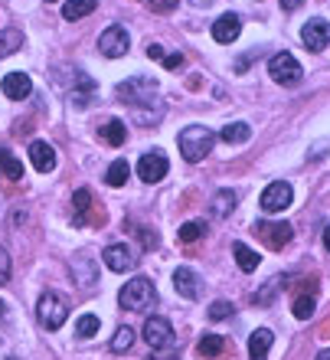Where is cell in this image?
I'll use <instances>...</instances> for the list:
<instances>
[{
  "instance_id": "6da1fadb",
  "label": "cell",
  "mask_w": 330,
  "mask_h": 360,
  "mask_svg": "<svg viewBox=\"0 0 330 360\" xmlns=\"http://www.w3.org/2000/svg\"><path fill=\"white\" fill-rule=\"evenodd\" d=\"M177 144H180V154H183L190 164H197V161H203V158L213 151L216 134H213V128H206V124H190V128L180 131Z\"/></svg>"
},
{
  "instance_id": "7a4b0ae2",
  "label": "cell",
  "mask_w": 330,
  "mask_h": 360,
  "mask_svg": "<svg viewBox=\"0 0 330 360\" xmlns=\"http://www.w3.org/2000/svg\"><path fill=\"white\" fill-rule=\"evenodd\" d=\"M118 302H121L124 311H147L154 302H157V288H154L151 278H131V282L124 285L121 292H118Z\"/></svg>"
},
{
  "instance_id": "3957f363",
  "label": "cell",
  "mask_w": 330,
  "mask_h": 360,
  "mask_svg": "<svg viewBox=\"0 0 330 360\" xmlns=\"http://www.w3.org/2000/svg\"><path fill=\"white\" fill-rule=\"evenodd\" d=\"M37 318H39V324H43L46 331H59V328L66 324V318H69L66 298L56 295V292H43L39 295V304H37Z\"/></svg>"
},
{
  "instance_id": "277c9868",
  "label": "cell",
  "mask_w": 330,
  "mask_h": 360,
  "mask_svg": "<svg viewBox=\"0 0 330 360\" xmlns=\"http://www.w3.org/2000/svg\"><path fill=\"white\" fill-rule=\"evenodd\" d=\"M268 76H272L278 86H298L304 76V69L291 53H275V56L268 59Z\"/></svg>"
},
{
  "instance_id": "5b68a950",
  "label": "cell",
  "mask_w": 330,
  "mask_h": 360,
  "mask_svg": "<svg viewBox=\"0 0 330 360\" xmlns=\"http://www.w3.org/2000/svg\"><path fill=\"white\" fill-rule=\"evenodd\" d=\"M144 341H147V347H151V351H173L177 338H173V328H170L167 318L151 314V318L144 321Z\"/></svg>"
},
{
  "instance_id": "8992f818",
  "label": "cell",
  "mask_w": 330,
  "mask_h": 360,
  "mask_svg": "<svg viewBox=\"0 0 330 360\" xmlns=\"http://www.w3.org/2000/svg\"><path fill=\"white\" fill-rule=\"evenodd\" d=\"M114 92H118V98L128 105H144V102H151V95L157 92V79L134 76V79H128V82H121Z\"/></svg>"
},
{
  "instance_id": "52a82bcc",
  "label": "cell",
  "mask_w": 330,
  "mask_h": 360,
  "mask_svg": "<svg viewBox=\"0 0 330 360\" xmlns=\"http://www.w3.org/2000/svg\"><path fill=\"white\" fill-rule=\"evenodd\" d=\"M294 200V190L288 180H275V184H268V187L262 190V200H258V207L265 210V213H282V210L291 207Z\"/></svg>"
},
{
  "instance_id": "ba28073f",
  "label": "cell",
  "mask_w": 330,
  "mask_h": 360,
  "mask_svg": "<svg viewBox=\"0 0 330 360\" xmlns=\"http://www.w3.org/2000/svg\"><path fill=\"white\" fill-rule=\"evenodd\" d=\"M128 46H131V37H128V30L124 27H108L98 37V49H102V56H108V59H118V56H124L128 53Z\"/></svg>"
},
{
  "instance_id": "9c48e42d",
  "label": "cell",
  "mask_w": 330,
  "mask_h": 360,
  "mask_svg": "<svg viewBox=\"0 0 330 360\" xmlns=\"http://www.w3.org/2000/svg\"><path fill=\"white\" fill-rule=\"evenodd\" d=\"M170 171L167 164V154L164 151H147L141 154V161H138V177L144 180V184H157V180H164Z\"/></svg>"
},
{
  "instance_id": "30bf717a",
  "label": "cell",
  "mask_w": 330,
  "mask_h": 360,
  "mask_svg": "<svg viewBox=\"0 0 330 360\" xmlns=\"http://www.w3.org/2000/svg\"><path fill=\"white\" fill-rule=\"evenodd\" d=\"M102 259L112 272H134V269H138V259H134V252L124 246V243H112V246L102 252Z\"/></svg>"
},
{
  "instance_id": "8fae6325",
  "label": "cell",
  "mask_w": 330,
  "mask_h": 360,
  "mask_svg": "<svg viewBox=\"0 0 330 360\" xmlns=\"http://www.w3.org/2000/svg\"><path fill=\"white\" fill-rule=\"evenodd\" d=\"M301 39H304V46L314 49V53L327 49V43H330V23H327V20H321V17L308 20V23H304V30H301Z\"/></svg>"
},
{
  "instance_id": "7c38bea8",
  "label": "cell",
  "mask_w": 330,
  "mask_h": 360,
  "mask_svg": "<svg viewBox=\"0 0 330 360\" xmlns=\"http://www.w3.org/2000/svg\"><path fill=\"white\" fill-rule=\"evenodd\" d=\"M255 233L265 239V246L282 249V246H288V243H291L294 229L288 226V223H268V219H262V223H255Z\"/></svg>"
},
{
  "instance_id": "4fadbf2b",
  "label": "cell",
  "mask_w": 330,
  "mask_h": 360,
  "mask_svg": "<svg viewBox=\"0 0 330 360\" xmlns=\"http://www.w3.org/2000/svg\"><path fill=\"white\" fill-rule=\"evenodd\" d=\"M239 33H242V17L239 13H223V17L213 23V39L216 43H232V39H239Z\"/></svg>"
},
{
  "instance_id": "5bb4252c",
  "label": "cell",
  "mask_w": 330,
  "mask_h": 360,
  "mask_svg": "<svg viewBox=\"0 0 330 360\" xmlns=\"http://www.w3.org/2000/svg\"><path fill=\"white\" fill-rule=\"evenodd\" d=\"M0 92L7 95V98H13V102H20V98H27L33 92V82H29L27 72H7L4 82H0Z\"/></svg>"
},
{
  "instance_id": "9a60e30c",
  "label": "cell",
  "mask_w": 330,
  "mask_h": 360,
  "mask_svg": "<svg viewBox=\"0 0 330 360\" xmlns=\"http://www.w3.org/2000/svg\"><path fill=\"white\" fill-rule=\"evenodd\" d=\"M29 164H33L39 174L56 171V151H53V144H46V141L29 144Z\"/></svg>"
},
{
  "instance_id": "2e32d148",
  "label": "cell",
  "mask_w": 330,
  "mask_h": 360,
  "mask_svg": "<svg viewBox=\"0 0 330 360\" xmlns=\"http://www.w3.org/2000/svg\"><path fill=\"white\" fill-rule=\"evenodd\" d=\"M173 288H177L183 298H190V302H197L199 298V275L193 272V269L180 266L177 272H173Z\"/></svg>"
},
{
  "instance_id": "e0dca14e",
  "label": "cell",
  "mask_w": 330,
  "mask_h": 360,
  "mask_svg": "<svg viewBox=\"0 0 330 360\" xmlns=\"http://www.w3.org/2000/svg\"><path fill=\"white\" fill-rule=\"evenodd\" d=\"M69 269H72V278H76L82 288H92V285L98 282V269H95V262L88 256H76L69 262Z\"/></svg>"
},
{
  "instance_id": "ac0fdd59",
  "label": "cell",
  "mask_w": 330,
  "mask_h": 360,
  "mask_svg": "<svg viewBox=\"0 0 330 360\" xmlns=\"http://www.w3.org/2000/svg\"><path fill=\"white\" fill-rule=\"evenodd\" d=\"M272 344H275V334L268 331V328L252 331V338H249V357H252V360H268Z\"/></svg>"
},
{
  "instance_id": "d6986e66",
  "label": "cell",
  "mask_w": 330,
  "mask_h": 360,
  "mask_svg": "<svg viewBox=\"0 0 330 360\" xmlns=\"http://www.w3.org/2000/svg\"><path fill=\"white\" fill-rule=\"evenodd\" d=\"M223 351H226V338H219V334H203L197 344V354L199 357H209V360H216Z\"/></svg>"
},
{
  "instance_id": "ffe728a7",
  "label": "cell",
  "mask_w": 330,
  "mask_h": 360,
  "mask_svg": "<svg viewBox=\"0 0 330 360\" xmlns=\"http://www.w3.org/2000/svg\"><path fill=\"white\" fill-rule=\"evenodd\" d=\"M98 134H102V141L118 148V144H124V138H128V128H124V122H118V118H108V122L98 128Z\"/></svg>"
},
{
  "instance_id": "44dd1931",
  "label": "cell",
  "mask_w": 330,
  "mask_h": 360,
  "mask_svg": "<svg viewBox=\"0 0 330 360\" xmlns=\"http://www.w3.org/2000/svg\"><path fill=\"white\" fill-rule=\"evenodd\" d=\"M219 138H223L226 144H246L249 138H252V128H249L246 122H232L219 131Z\"/></svg>"
},
{
  "instance_id": "7402d4cb",
  "label": "cell",
  "mask_w": 330,
  "mask_h": 360,
  "mask_svg": "<svg viewBox=\"0 0 330 360\" xmlns=\"http://www.w3.org/2000/svg\"><path fill=\"white\" fill-rule=\"evenodd\" d=\"M0 177L4 180H23V164H20L10 151H4V148H0Z\"/></svg>"
},
{
  "instance_id": "603a6c76",
  "label": "cell",
  "mask_w": 330,
  "mask_h": 360,
  "mask_svg": "<svg viewBox=\"0 0 330 360\" xmlns=\"http://www.w3.org/2000/svg\"><path fill=\"white\" fill-rule=\"evenodd\" d=\"M232 256H236V262H239V269H242V272H255V269H258V262H262V259H258V252H252L246 243H236V246H232Z\"/></svg>"
},
{
  "instance_id": "cb8c5ba5",
  "label": "cell",
  "mask_w": 330,
  "mask_h": 360,
  "mask_svg": "<svg viewBox=\"0 0 330 360\" xmlns=\"http://www.w3.org/2000/svg\"><path fill=\"white\" fill-rule=\"evenodd\" d=\"M20 46H23V33L20 30H0V59L13 56Z\"/></svg>"
},
{
  "instance_id": "d4e9b609",
  "label": "cell",
  "mask_w": 330,
  "mask_h": 360,
  "mask_svg": "<svg viewBox=\"0 0 330 360\" xmlns=\"http://www.w3.org/2000/svg\"><path fill=\"white\" fill-rule=\"evenodd\" d=\"M95 7H98V0H66L62 17L66 20H82V17H88Z\"/></svg>"
},
{
  "instance_id": "484cf974",
  "label": "cell",
  "mask_w": 330,
  "mask_h": 360,
  "mask_svg": "<svg viewBox=\"0 0 330 360\" xmlns=\"http://www.w3.org/2000/svg\"><path fill=\"white\" fill-rule=\"evenodd\" d=\"M232 210H236V193L226 187L216 190V197H213V213H216V217H229Z\"/></svg>"
},
{
  "instance_id": "4316f807",
  "label": "cell",
  "mask_w": 330,
  "mask_h": 360,
  "mask_svg": "<svg viewBox=\"0 0 330 360\" xmlns=\"http://www.w3.org/2000/svg\"><path fill=\"white\" fill-rule=\"evenodd\" d=\"M88 207H92V190H76L72 193V219L76 223H85V213H88Z\"/></svg>"
},
{
  "instance_id": "83f0119b",
  "label": "cell",
  "mask_w": 330,
  "mask_h": 360,
  "mask_svg": "<svg viewBox=\"0 0 330 360\" xmlns=\"http://www.w3.org/2000/svg\"><path fill=\"white\" fill-rule=\"evenodd\" d=\"M131 177V167H128V161L124 158H118V161L108 167V174H105V180L112 184V187H124V180Z\"/></svg>"
},
{
  "instance_id": "f1b7e54d",
  "label": "cell",
  "mask_w": 330,
  "mask_h": 360,
  "mask_svg": "<svg viewBox=\"0 0 330 360\" xmlns=\"http://www.w3.org/2000/svg\"><path fill=\"white\" fill-rule=\"evenodd\" d=\"M131 344H134V331L131 328H118L112 338V354H128L131 351Z\"/></svg>"
},
{
  "instance_id": "f546056e",
  "label": "cell",
  "mask_w": 330,
  "mask_h": 360,
  "mask_svg": "<svg viewBox=\"0 0 330 360\" xmlns=\"http://www.w3.org/2000/svg\"><path fill=\"white\" fill-rule=\"evenodd\" d=\"M98 328H102V321H98L95 314H82V318L76 321V334H79V338H95V334H98Z\"/></svg>"
},
{
  "instance_id": "4dcf8cb0",
  "label": "cell",
  "mask_w": 330,
  "mask_h": 360,
  "mask_svg": "<svg viewBox=\"0 0 330 360\" xmlns=\"http://www.w3.org/2000/svg\"><path fill=\"white\" fill-rule=\"evenodd\" d=\"M203 233H206V226H203V223H197V219H193V223H183V226H180V243H197L199 236H203Z\"/></svg>"
},
{
  "instance_id": "1f68e13d",
  "label": "cell",
  "mask_w": 330,
  "mask_h": 360,
  "mask_svg": "<svg viewBox=\"0 0 330 360\" xmlns=\"http://www.w3.org/2000/svg\"><path fill=\"white\" fill-rule=\"evenodd\" d=\"M278 288H284V278H272V282H265V288L255 295V304H268V302H272V295L278 292Z\"/></svg>"
},
{
  "instance_id": "d6a6232c",
  "label": "cell",
  "mask_w": 330,
  "mask_h": 360,
  "mask_svg": "<svg viewBox=\"0 0 330 360\" xmlns=\"http://www.w3.org/2000/svg\"><path fill=\"white\" fill-rule=\"evenodd\" d=\"M311 314H314V298H311V295H308V298H298V302H294V318L308 321Z\"/></svg>"
},
{
  "instance_id": "836d02e7",
  "label": "cell",
  "mask_w": 330,
  "mask_h": 360,
  "mask_svg": "<svg viewBox=\"0 0 330 360\" xmlns=\"http://www.w3.org/2000/svg\"><path fill=\"white\" fill-rule=\"evenodd\" d=\"M229 314H232V304L229 302H213L209 304V318H213V321H223V318H229Z\"/></svg>"
},
{
  "instance_id": "e575fe53",
  "label": "cell",
  "mask_w": 330,
  "mask_h": 360,
  "mask_svg": "<svg viewBox=\"0 0 330 360\" xmlns=\"http://www.w3.org/2000/svg\"><path fill=\"white\" fill-rule=\"evenodd\" d=\"M10 272H13V262H10L7 249L0 246V285H7V282H10Z\"/></svg>"
},
{
  "instance_id": "d590c367",
  "label": "cell",
  "mask_w": 330,
  "mask_h": 360,
  "mask_svg": "<svg viewBox=\"0 0 330 360\" xmlns=\"http://www.w3.org/2000/svg\"><path fill=\"white\" fill-rule=\"evenodd\" d=\"M147 7L157 10V13H170V10L177 7V0H147Z\"/></svg>"
},
{
  "instance_id": "8d00e7d4",
  "label": "cell",
  "mask_w": 330,
  "mask_h": 360,
  "mask_svg": "<svg viewBox=\"0 0 330 360\" xmlns=\"http://www.w3.org/2000/svg\"><path fill=\"white\" fill-rule=\"evenodd\" d=\"M161 63H164V69H177V66H183V56H180V53H170V56H164Z\"/></svg>"
},
{
  "instance_id": "74e56055",
  "label": "cell",
  "mask_w": 330,
  "mask_h": 360,
  "mask_svg": "<svg viewBox=\"0 0 330 360\" xmlns=\"http://www.w3.org/2000/svg\"><path fill=\"white\" fill-rule=\"evenodd\" d=\"M147 360H177V351H154Z\"/></svg>"
},
{
  "instance_id": "f35d334b",
  "label": "cell",
  "mask_w": 330,
  "mask_h": 360,
  "mask_svg": "<svg viewBox=\"0 0 330 360\" xmlns=\"http://www.w3.org/2000/svg\"><path fill=\"white\" fill-rule=\"evenodd\" d=\"M147 56H151V59H164V46L151 43V46H147Z\"/></svg>"
},
{
  "instance_id": "ab89813d",
  "label": "cell",
  "mask_w": 330,
  "mask_h": 360,
  "mask_svg": "<svg viewBox=\"0 0 330 360\" xmlns=\"http://www.w3.org/2000/svg\"><path fill=\"white\" fill-rule=\"evenodd\" d=\"M301 4H304V0H282V7H284V10H298Z\"/></svg>"
},
{
  "instance_id": "60d3db41",
  "label": "cell",
  "mask_w": 330,
  "mask_h": 360,
  "mask_svg": "<svg viewBox=\"0 0 330 360\" xmlns=\"http://www.w3.org/2000/svg\"><path fill=\"white\" fill-rule=\"evenodd\" d=\"M190 4H193V7H209L213 0H190Z\"/></svg>"
},
{
  "instance_id": "b9f144b4",
  "label": "cell",
  "mask_w": 330,
  "mask_h": 360,
  "mask_svg": "<svg viewBox=\"0 0 330 360\" xmlns=\"http://www.w3.org/2000/svg\"><path fill=\"white\" fill-rule=\"evenodd\" d=\"M324 246H327V252H330V226L324 229Z\"/></svg>"
},
{
  "instance_id": "7bdbcfd3",
  "label": "cell",
  "mask_w": 330,
  "mask_h": 360,
  "mask_svg": "<svg viewBox=\"0 0 330 360\" xmlns=\"http://www.w3.org/2000/svg\"><path fill=\"white\" fill-rule=\"evenodd\" d=\"M317 360H330V347H327V351H321V354H317Z\"/></svg>"
},
{
  "instance_id": "ee69618b",
  "label": "cell",
  "mask_w": 330,
  "mask_h": 360,
  "mask_svg": "<svg viewBox=\"0 0 330 360\" xmlns=\"http://www.w3.org/2000/svg\"><path fill=\"white\" fill-rule=\"evenodd\" d=\"M4 314H7V304H4V302H0V318H4Z\"/></svg>"
},
{
  "instance_id": "f6af8a7d",
  "label": "cell",
  "mask_w": 330,
  "mask_h": 360,
  "mask_svg": "<svg viewBox=\"0 0 330 360\" xmlns=\"http://www.w3.org/2000/svg\"><path fill=\"white\" fill-rule=\"evenodd\" d=\"M46 4H56V0H46Z\"/></svg>"
}]
</instances>
